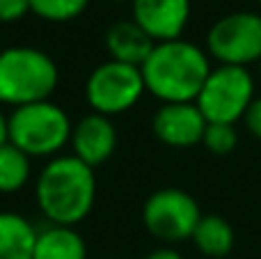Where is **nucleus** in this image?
<instances>
[{
    "label": "nucleus",
    "mask_w": 261,
    "mask_h": 259,
    "mask_svg": "<svg viewBox=\"0 0 261 259\" xmlns=\"http://www.w3.org/2000/svg\"><path fill=\"white\" fill-rule=\"evenodd\" d=\"M37 204L50 225L76 227L90 216L96 200L94 170L73 154L53 156L37 177Z\"/></svg>",
    "instance_id": "f257e3e1"
},
{
    "label": "nucleus",
    "mask_w": 261,
    "mask_h": 259,
    "mask_svg": "<svg viewBox=\"0 0 261 259\" xmlns=\"http://www.w3.org/2000/svg\"><path fill=\"white\" fill-rule=\"evenodd\" d=\"M144 87L163 103L195 101L211 73L208 53L186 39L158 41L140 67Z\"/></svg>",
    "instance_id": "f03ea898"
},
{
    "label": "nucleus",
    "mask_w": 261,
    "mask_h": 259,
    "mask_svg": "<svg viewBox=\"0 0 261 259\" xmlns=\"http://www.w3.org/2000/svg\"><path fill=\"white\" fill-rule=\"evenodd\" d=\"M60 81L58 64L35 46L0 50V106H30L48 101Z\"/></svg>",
    "instance_id": "7ed1b4c3"
},
{
    "label": "nucleus",
    "mask_w": 261,
    "mask_h": 259,
    "mask_svg": "<svg viewBox=\"0 0 261 259\" xmlns=\"http://www.w3.org/2000/svg\"><path fill=\"white\" fill-rule=\"evenodd\" d=\"M71 119L53 101L14 108L9 115V142L35 159L58 156L71 140Z\"/></svg>",
    "instance_id": "20e7f679"
},
{
    "label": "nucleus",
    "mask_w": 261,
    "mask_h": 259,
    "mask_svg": "<svg viewBox=\"0 0 261 259\" xmlns=\"http://www.w3.org/2000/svg\"><path fill=\"white\" fill-rule=\"evenodd\" d=\"M252 101V73L245 67L220 64V67L211 69L195 103L208 124H236L239 119L245 117Z\"/></svg>",
    "instance_id": "39448f33"
},
{
    "label": "nucleus",
    "mask_w": 261,
    "mask_h": 259,
    "mask_svg": "<svg viewBox=\"0 0 261 259\" xmlns=\"http://www.w3.org/2000/svg\"><path fill=\"white\" fill-rule=\"evenodd\" d=\"M147 92L140 67L117 60L99 64L90 73L85 85V96L92 110L106 117H115L130 110Z\"/></svg>",
    "instance_id": "423d86ee"
},
{
    "label": "nucleus",
    "mask_w": 261,
    "mask_h": 259,
    "mask_svg": "<svg viewBox=\"0 0 261 259\" xmlns=\"http://www.w3.org/2000/svg\"><path fill=\"white\" fill-rule=\"evenodd\" d=\"M206 50L229 67L261 62V14L234 12L218 18L206 35Z\"/></svg>",
    "instance_id": "0eeeda50"
},
{
    "label": "nucleus",
    "mask_w": 261,
    "mask_h": 259,
    "mask_svg": "<svg viewBox=\"0 0 261 259\" xmlns=\"http://www.w3.org/2000/svg\"><path fill=\"white\" fill-rule=\"evenodd\" d=\"M202 211L190 193L181 188H161L142 206V223L151 237L165 243H179L193 237Z\"/></svg>",
    "instance_id": "6e6552de"
},
{
    "label": "nucleus",
    "mask_w": 261,
    "mask_h": 259,
    "mask_svg": "<svg viewBox=\"0 0 261 259\" xmlns=\"http://www.w3.org/2000/svg\"><path fill=\"white\" fill-rule=\"evenodd\" d=\"M206 119L199 113L197 103H163L151 119L153 136L167 147L186 149L199 145L206 131Z\"/></svg>",
    "instance_id": "1a4fd4ad"
},
{
    "label": "nucleus",
    "mask_w": 261,
    "mask_h": 259,
    "mask_svg": "<svg viewBox=\"0 0 261 259\" xmlns=\"http://www.w3.org/2000/svg\"><path fill=\"white\" fill-rule=\"evenodd\" d=\"M190 18V0H133V21L153 41L181 39Z\"/></svg>",
    "instance_id": "9d476101"
},
{
    "label": "nucleus",
    "mask_w": 261,
    "mask_h": 259,
    "mask_svg": "<svg viewBox=\"0 0 261 259\" xmlns=\"http://www.w3.org/2000/svg\"><path fill=\"white\" fill-rule=\"evenodd\" d=\"M73 156L92 170L103 165L117 149V128L113 119L99 113H90L73 124L71 131Z\"/></svg>",
    "instance_id": "9b49d317"
},
{
    "label": "nucleus",
    "mask_w": 261,
    "mask_h": 259,
    "mask_svg": "<svg viewBox=\"0 0 261 259\" xmlns=\"http://www.w3.org/2000/svg\"><path fill=\"white\" fill-rule=\"evenodd\" d=\"M156 41L130 18V21H117L106 30V48L110 60L126 62L133 67H142L144 60L153 50Z\"/></svg>",
    "instance_id": "f8f14e48"
},
{
    "label": "nucleus",
    "mask_w": 261,
    "mask_h": 259,
    "mask_svg": "<svg viewBox=\"0 0 261 259\" xmlns=\"http://www.w3.org/2000/svg\"><path fill=\"white\" fill-rule=\"evenodd\" d=\"M32 259H87L85 239L69 225H48L37 229Z\"/></svg>",
    "instance_id": "ddd939ff"
},
{
    "label": "nucleus",
    "mask_w": 261,
    "mask_h": 259,
    "mask_svg": "<svg viewBox=\"0 0 261 259\" xmlns=\"http://www.w3.org/2000/svg\"><path fill=\"white\" fill-rule=\"evenodd\" d=\"M37 229L25 216L0 211V259L35 257Z\"/></svg>",
    "instance_id": "4468645a"
},
{
    "label": "nucleus",
    "mask_w": 261,
    "mask_h": 259,
    "mask_svg": "<svg viewBox=\"0 0 261 259\" xmlns=\"http://www.w3.org/2000/svg\"><path fill=\"white\" fill-rule=\"evenodd\" d=\"M193 243L204 257L211 259H222L231 252L234 248V229L222 216L208 214L202 216L193 232Z\"/></svg>",
    "instance_id": "2eb2a0df"
},
{
    "label": "nucleus",
    "mask_w": 261,
    "mask_h": 259,
    "mask_svg": "<svg viewBox=\"0 0 261 259\" xmlns=\"http://www.w3.org/2000/svg\"><path fill=\"white\" fill-rule=\"evenodd\" d=\"M32 174L30 156L14 147L12 142L0 147V193H18Z\"/></svg>",
    "instance_id": "dca6fc26"
},
{
    "label": "nucleus",
    "mask_w": 261,
    "mask_h": 259,
    "mask_svg": "<svg viewBox=\"0 0 261 259\" xmlns=\"http://www.w3.org/2000/svg\"><path fill=\"white\" fill-rule=\"evenodd\" d=\"M90 0H30V12L50 23H67L87 9Z\"/></svg>",
    "instance_id": "f3484780"
},
{
    "label": "nucleus",
    "mask_w": 261,
    "mask_h": 259,
    "mask_svg": "<svg viewBox=\"0 0 261 259\" xmlns=\"http://www.w3.org/2000/svg\"><path fill=\"white\" fill-rule=\"evenodd\" d=\"M202 145L216 156L231 154V151L236 149V145H239V133H236V126L234 124H206Z\"/></svg>",
    "instance_id": "a211bd4d"
},
{
    "label": "nucleus",
    "mask_w": 261,
    "mask_h": 259,
    "mask_svg": "<svg viewBox=\"0 0 261 259\" xmlns=\"http://www.w3.org/2000/svg\"><path fill=\"white\" fill-rule=\"evenodd\" d=\"M30 12V0H0V23H16Z\"/></svg>",
    "instance_id": "6ab92c4d"
},
{
    "label": "nucleus",
    "mask_w": 261,
    "mask_h": 259,
    "mask_svg": "<svg viewBox=\"0 0 261 259\" xmlns=\"http://www.w3.org/2000/svg\"><path fill=\"white\" fill-rule=\"evenodd\" d=\"M243 119H245L248 131L252 133L254 138H259V140H261V96L252 101V106L248 108V113H245Z\"/></svg>",
    "instance_id": "aec40b11"
},
{
    "label": "nucleus",
    "mask_w": 261,
    "mask_h": 259,
    "mask_svg": "<svg viewBox=\"0 0 261 259\" xmlns=\"http://www.w3.org/2000/svg\"><path fill=\"white\" fill-rule=\"evenodd\" d=\"M144 259H184V257H181L174 248H156V250H151Z\"/></svg>",
    "instance_id": "412c9836"
},
{
    "label": "nucleus",
    "mask_w": 261,
    "mask_h": 259,
    "mask_svg": "<svg viewBox=\"0 0 261 259\" xmlns=\"http://www.w3.org/2000/svg\"><path fill=\"white\" fill-rule=\"evenodd\" d=\"M9 142V115L3 113L0 108V147Z\"/></svg>",
    "instance_id": "4be33fe9"
},
{
    "label": "nucleus",
    "mask_w": 261,
    "mask_h": 259,
    "mask_svg": "<svg viewBox=\"0 0 261 259\" xmlns=\"http://www.w3.org/2000/svg\"><path fill=\"white\" fill-rule=\"evenodd\" d=\"M259 73H261V62H259Z\"/></svg>",
    "instance_id": "5701e85b"
},
{
    "label": "nucleus",
    "mask_w": 261,
    "mask_h": 259,
    "mask_svg": "<svg viewBox=\"0 0 261 259\" xmlns=\"http://www.w3.org/2000/svg\"><path fill=\"white\" fill-rule=\"evenodd\" d=\"M257 3H259V5H261V0H257Z\"/></svg>",
    "instance_id": "b1692460"
}]
</instances>
